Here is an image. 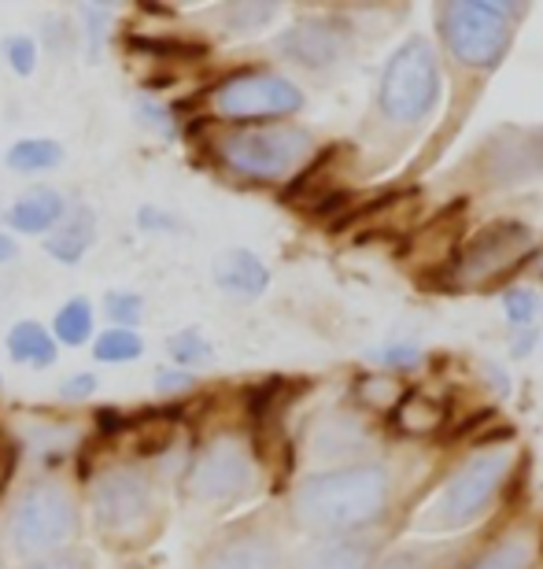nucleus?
Here are the masks:
<instances>
[{
  "label": "nucleus",
  "mask_w": 543,
  "mask_h": 569,
  "mask_svg": "<svg viewBox=\"0 0 543 569\" xmlns=\"http://www.w3.org/2000/svg\"><path fill=\"white\" fill-rule=\"evenodd\" d=\"M392 503V477L384 466L359 462V466H336V470L314 473L296 488L292 510L296 521L311 532L325 537H344L359 532L389 515Z\"/></svg>",
  "instance_id": "1"
},
{
  "label": "nucleus",
  "mask_w": 543,
  "mask_h": 569,
  "mask_svg": "<svg viewBox=\"0 0 543 569\" xmlns=\"http://www.w3.org/2000/svg\"><path fill=\"white\" fill-rule=\"evenodd\" d=\"M82 515L74 496L60 481H30L11 499L4 537L11 555L27 562H44L52 555H63L78 540Z\"/></svg>",
  "instance_id": "2"
},
{
  "label": "nucleus",
  "mask_w": 543,
  "mask_h": 569,
  "mask_svg": "<svg viewBox=\"0 0 543 569\" xmlns=\"http://www.w3.org/2000/svg\"><path fill=\"white\" fill-rule=\"evenodd\" d=\"M525 11L522 4H489V0H466V4H440L436 30L448 52L470 71H495L514 41V27Z\"/></svg>",
  "instance_id": "3"
},
{
  "label": "nucleus",
  "mask_w": 543,
  "mask_h": 569,
  "mask_svg": "<svg viewBox=\"0 0 543 569\" xmlns=\"http://www.w3.org/2000/svg\"><path fill=\"white\" fill-rule=\"evenodd\" d=\"M514 470V451L511 448H492L473 455L470 462H462L451 481L440 488V496L425 507V515L414 521L422 532H451L462 529L470 521H477L500 488L506 485V477Z\"/></svg>",
  "instance_id": "4"
},
{
  "label": "nucleus",
  "mask_w": 543,
  "mask_h": 569,
  "mask_svg": "<svg viewBox=\"0 0 543 569\" xmlns=\"http://www.w3.org/2000/svg\"><path fill=\"white\" fill-rule=\"evenodd\" d=\"M440 104V60L425 38L403 41L389 56L378 86V111L392 127H418Z\"/></svg>",
  "instance_id": "5"
},
{
  "label": "nucleus",
  "mask_w": 543,
  "mask_h": 569,
  "mask_svg": "<svg viewBox=\"0 0 543 569\" xmlns=\"http://www.w3.org/2000/svg\"><path fill=\"white\" fill-rule=\"evenodd\" d=\"M533 252V230L517 219H500L477 230L459 248H451L448 263L436 274H444L451 289H484V284H495L500 278L514 274Z\"/></svg>",
  "instance_id": "6"
},
{
  "label": "nucleus",
  "mask_w": 543,
  "mask_h": 569,
  "mask_svg": "<svg viewBox=\"0 0 543 569\" xmlns=\"http://www.w3.org/2000/svg\"><path fill=\"white\" fill-rule=\"evenodd\" d=\"M160 499L152 477L138 466H115L93 485V521L111 543H141L149 537Z\"/></svg>",
  "instance_id": "7"
},
{
  "label": "nucleus",
  "mask_w": 543,
  "mask_h": 569,
  "mask_svg": "<svg viewBox=\"0 0 543 569\" xmlns=\"http://www.w3.org/2000/svg\"><path fill=\"white\" fill-rule=\"evenodd\" d=\"M311 148L314 138L303 127H252V130L225 133L219 156L237 178L281 181L308 163Z\"/></svg>",
  "instance_id": "8"
},
{
  "label": "nucleus",
  "mask_w": 543,
  "mask_h": 569,
  "mask_svg": "<svg viewBox=\"0 0 543 569\" xmlns=\"http://www.w3.org/2000/svg\"><path fill=\"white\" fill-rule=\"evenodd\" d=\"M214 111L222 119H285L303 108V93L289 78L270 71H241L214 89Z\"/></svg>",
  "instance_id": "9"
},
{
  "label": "nucleus",
  "mask_w": 543,
  "mask_h": 569,
  "mask_svg": "<svg viewBox=\"0 0 543 569\" xmlns=\"http://www.w3.org/2000/svg\"><path fill=\"white\" fill-rule=\"evenodd\" d=\"M189 492L203 503H233L255 488V462L252 451L237 437H219L197 455L189 470Z\"/></svg>",
  "instance_id": "10"
},
{
  "label": "nucleus",
  "mask_w": 543,
  "mask_h": 569,
  "mask_svg": "<svg viewBox=\"0 0 543 569\" xmlns=\"http://www.w3.org/2000/svg\"><path fill=\"white\" fill-rule=\"evenodd\" d=\"M477 174L492 189H511L543 174V127H503L477 152Z\"/></svg>",
  "instance_id": "11"
},
{
  "label": "nucleus",
  "mask_w": 543,
  "mask_h": 569,
  "mask_svg": "<svg viewBox=\"0 0 543 569\" xmlns=\"http://www.w3.org/2000/svg\"><path fill=\"white\" fill-rule=\"evenodd\" d=\"M278 52L308 71H330L352 52V27L336 16H308L281 33Z\"/></svg>",
  "instance_id": "12"
},
{
  "label": "nucleus",
  "mask_w": 543,
  "mask_h": 569,
  "mask_svg": "<svg viewBox=\"0 0 543 569\" xmlns=\"http://www.w3.org/2000/svg\"><path fill=\"white\" fill-rule=\"evenodd\" d=\"M200 569H285V555H281L274 537L233 532V537L208 548V555L200 559Z\"/></svg>",
  "instance_id": "13"
},
{
  "label": "nucleus",
  "mask_w": 543,
  "mask_h": 569,
  "mask_svg": "<svg viewBox=\"0 0 543 569\" xmlns=\"http://www.w3.org/2000/svg\"><path fill=\"white\" fill-rule=\"evenodd\" d=\"M451 418V396H436L425 389H406L400 403L392 407V422L406 437H425L436 432Z\"/></svg>",
  "instance_id": "14"
},
{
  "label": "nucleus",
  "mask_w": 543,
  "mask_h": 569,
  "mask_svg": "<svg viewBox=\"0 0 543 569\" xmlns=\"http://www.w3.org/2000/svg\"><path fill=\"white\" fill-rule=\"evenodd\" d=\"M97 241V214L93 208H74V211H63V219L52 226L49 241H44V248H49L52 259H60V263H78L89 248H93Z\"/></svg>",
  "instance_id": "15"
},
{
  "label": "nucleus",
  "mask_w": 543,
  "mask_h": 569,
  "mask_svg": "<svg viewBox=\"0 0 543 569\" xmlns=\"http://www.w3.org/2000/svg\"><path fill=\"white\" fill-rule=\"evenodd\" d=\"M67 203L56 189L41 186V189H30L8 208V226L16 233H52V226L63 219Z\"/></svg>",
  "instance_id": "16"
},
{
  "label": "nucleus",
  "mask_w": 543,
  "mask_h": 569,
  "mask_svg": "<svg viewBox=\"0 0 543 569\" xmlns=\"http://www.w3.org/2000/svg\"><path fill=\"white\" fill-rule=\"evenodd\" d=\"M214 284L225 289L230 296H259V292H267L270 270L255 252H248V248H233V252H225L219 259V267H214Z\"/></svg>",
  "instance_id": "17"
},
{
  "label": "nucleus",
  "mask_w": 543,
  "mask_h": 569,
  "mask_svg": "<svg viewBox=\"0 0 543 569\" xmlns=\"http://www.w3.org/2000/svg\"><path fill=\"white\" fill-rule=\"evenodd\" d=\"M370 562L373 548L366 540H325L303 551L292 569H370Z\"/></svg>",
  "instance_id": "18"
},
{
  "label": "nucleus",
  "mask_w": 543,
  "mask_h": 569,
  "mask_svg": "<svg viewBox=\"0 0 543 569\" xmlns=\"http://www.w3.org/2000/svg\"><path fill=\"white\" fill-rule=\"evenodd\" d=\"M8 356L22 362V367H52L56 362V340L44 326L38 322H19L16 329L8 333Z\"/></svg>",
  "instance_id": "19"
},
{
  "label": "nucleus",
  "mask_w": 543,
  "mask_h": 569,
  "mask_svg": "<svg viewBox=\"0 0 543 569\" xmlns=\"http://www.w3.org/2000/svg\"><path fill=\"white\" fill-rule=\"evenodd\" d=\"M536 562V540L529 532H511L500 543H492L470 569H533Z\"/></svg>",
  "instance_id": "20"
},
{
  "label": "nucleus",
  "mask_w": 543,
  "mask_h": 569,
  "mask_svg": "<svg viewBox=\"0 0 543 569\" xmlns=\"http://www.w3.org/2000/svg\"><path fill=\"white\" fill-rule=\"evenodd\" d=\"M4 163L19 174H38V170H52L63 163V144L52 138H27L8 148Z\"/></svg>",
  "instance_id": "21"
},
{
  "label": "nucleus",
  "mask_w": 543,
  "mask_h": 569,
  "mask_svg": "<svg viewBox=\"0 0 543 569\" xmlns=\"http://www.w3.org/2000/svg\"><path fill=\"white\" fill-rule=\"evenodd\" d=\"M89 333H93V307L89 300H71L60 307V315H56V340H63L67 348H78L86 345Z\"/></svg>",
  "instance_id": "22"
},
{
  "label": "nucleus",
  "mask_w": 543,
  "mask_h": 569,
  "mask_svg": "<svg viewBox=\"0 0 543 569\" xmlns=\"http://www.w3.org/2000/svg\"><path fill=\"white\" fill-rule=\"evenodd\" d=\"M311 440H314V448H319V455H336V451L355 448L362 440V429L355 418H325Z\"/></svg>",
  "instance_id": "23"
},
{
  "label": "nucleus",
  "mask_w": 543,
  "mask_h": 569,
  "mask_svg": "<svg viewBox=\"0 0 543 569\" xmlns=\"http://www.w3.org/2000/svg\"><path fill=\"white\" fill-rule=\"evenodd\" d=\"M141 351H144V345L133 329H108V333H100L93 345L97 362H130V359H138Z\"/></svg>",
  "instance_id": "24"
},
{
  "label": "nucleus",
  "mask_w": 543,
  "mask_h": 569,
  "mask_svg": "<svg viewBox=\"0 0 543 569\" xmlns=\"http://www.w3.org/2000/svg\"><path fill=\"white\" fill-rule=\"evenodd\" d=\"M167 351H171V359L178 362V370L203 367L208 359H214V348L200 337V329H181V333L167 340Z\"/></svg>",
  "instance_id": "25"
},
{
  "label": "nucleus",
  "mask_w": 543,
  "mask_h": 569,
  "mask_svg": "<svg viewBox=\"0 0 543 569\" xmlns=\"http://www.w3.org/2000/svg\"><path fill=\"white\" fill-rule=\"evenodd\" d=\"M130 49L144 56H160V60H197V56H203V44L197 41H163V38H141V33L130 38Z\"/></svg>",
  "instance_id": "26"
},
{
  "label": "nucleus",
  "mask_w": 543,
  "mask_h": 569,
  "mask_svg": "<svg viewBox=\"0 0 543 569\" xmlns=\"http://www.w3.org/2000/svg\"><path fill=\"white\" fill-rule=\"evenodd\" d=\"M274 16H278V4H225L222 8V22L230 30H241V33L267 27Z\"/></svg>",
  "instance_id": "27"
},
{
  "label": "nucleus",
  "mask_w": 543,
  "mask_h": 569,
  "mask_svg": "<svg viewBox=\"0 0 543 569\" xmlns=\"http://www.w3.org/2000/svg\"><path fill=\"white\" fill-rule=\"evenodd\" d=\"M403 392L406 389H400V381H395V378H366V381H359V400L370 403V407H378V411H392V407L400 403Z\"/></svg>",
  "instance_id": "28"
},
{
  "label": "nucleus",
  "mask_w": 543,
  "mask_h": 569,
  "mask_svg": "<svg viewBox=\"0 0 543 569\" xmlns=\"http://www.w3.org/2000/svg\"><path fill=\"white\" fill-rule=\"evenodd\" d=\"M503 311H506V322L511 326H525L540 315V303H536V292L533 289H511L503 296Z\"/></svg>",
  "instance_id": "29"
},
{
  "label": "nucleus",
  "mask_w": 543,
  "mask_h": 569,
  "mask_svg": "<svg viewBox=\"0 0 543 569\" xmlns=\"http://www.w3.org/2000/svg\"><path fill=\"white\" fill-rule=\"evenodd\" d=\"M4 56L11 63V71L16 74H33V67H38V41L27 38V33H16V38L4 41Z\"/></svg>",
  "instance_id": "30"
},
{
  "label": "nucleus",
  "mask_w": 543,
  "mask_h": 569,
  "mask_svg": "<svg viewBox=\"0 0 543 569\" xmlns=\"http://www.w3.org/2000/svg\"><path fill=\"white\" fill-rule=\"evenodd\" d=\"M108 315L115 329H133L138 326V318L144 315V303L138 292H111L108 296Z\"/></svg>",
  "instance_id": "31"
},
{
  "label": "nucleus",
  "mask_w": 543,
  "mask_h": 569,
  "mask_svg": "<svg viewBox=\"0 0 543 569\" xmlns=\"http://www.w3.org/2000/svg\"><path fill=\"white\" fill-rule=\"evenodd\" d=\"M422 348L418 345H389V348H381L378 356H373V362L378 367H389V370H414V367H422Z\"/></svg>",
  "instance_id": "32"
},
{
  "label": "nucleus",
  "mask_w": 543,
  "mask_h": 569,
  "mask_svg": "<svg viewBox=\"0 0 543 569\" xmlns=\"http://www.w3.org/2000/svg\"><path fill=\"white\" fill-rule=\"evenodd\" d=\"M138 119H141L149 130H160V133H167V138H174V119H171V111H167V108L160 104V100L144 97L141 104H138Z\"/></svg>",
  "instance_id": "33"
},
{
  "label": "nucleus",
  "mask_w": 543,
  "mask_h": 569,
  "mask_svg": "<svg viewBox=\"0 0 543 569\" xmlns=\"http://www.w3.org/2000/svg\"><path fill=\"white\" fill-rule=\"evenodd\" d=\"M197 378L189 370H160L155 373V389L160 392H181V389H192Z\"/></svg>",
  "instance_id": "34"
},
{
  "label": "nucleus",
  "mask_w": 543,
  "mask_h": 569,
  "mask_svg": "<svg viewBox=\"0 0 543 569\" xmlns=\"http://www.w3.org/2000/svg\"><path fill=\"white\" fill-rule=\"evenodd\" d=\"M60 392H63V400H86L89 392H97V378L93 373H74V378H67L60 385Z\"/></svg>",
  "instance_id": "35"
},
{
  "label": "nucleus",
  "mask_w": 543,
  "mask_h": 569,
  "mask_svg": "<svg viewBox=\"0 0 543 569\" xmlns=\"http://www.w3.org/2000/svg\"><path fill=\"white\" fill-rule=\"evenodd\" d=\"M30 569H89V559L86 555H71V551H63V555H52V559H44V562H33Z\"/></svg>",
  "instance_id": "36"
},
{
  "label": "nucleus",
  "mask_w": 543,
  "mask_h": 569,
  "mask_svg": "<svg viewBox=\"0 0 543 569\" xmlns=\"http://www.w3.org/2000/svg\"><path fill=\"white\" fill-rule=\"evenodd\" d=\"M138 226L141 230H178V219H167V211H155V208H141L138 214Z\"/></svg>",
  "instance_id": "37"
},
{
  "label": "nucleus",
  "mask_w": 543,
  "mask_h": 569,
  "mask_svg": "<svg viewBox=\"0 0 543 569\" xmlns=\"http://www.w3.org/2000/svg\"><path fill=\"white\" fill-rule=\"evenodd\" d=\"M381 569H425V559H422V555H414V551H406V555H395V559H389Z\"/></svg>",
  "instance_id": "38"
},
{
  "label": "nucleus",
  "mask_w": 543,
  "mask_h": 569,
  "mask_svg": "<svg viewBox=\"0 0 543 569\" xmlns=\"http://www.w3.org/2000/svg\"><path fill=\"white\" fill-rule=\"evenodd\" d=\"M533 345H536V333H533V329H525V333H522V337H517V340H514L511 356H514V359H525V356H529V351H533Z\"/></svg>",
  "instance_id": "39"
},
{
  "label": "nucleus",
  "mask_w": 543,
  "mask_h": 569,
  "mask_svg": "<svg viewBox=\"0 0 543 569\" xmlns=\"http://www.w3.org/2000/svg\"><path fill=\"white\" fill-rule=\"evenodd\" d=\"M16 252H19L16 241H11L8 233H0V263H8V259H16Z\"/></svg>",
  "instance_id": "40"
}]
</instances>
